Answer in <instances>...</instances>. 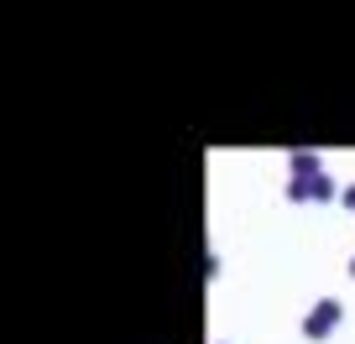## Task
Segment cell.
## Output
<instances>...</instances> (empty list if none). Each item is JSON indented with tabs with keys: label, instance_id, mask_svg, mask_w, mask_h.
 I'll list each match as a JSON object with an SVG mask.
<instances>
[]
</instances>
